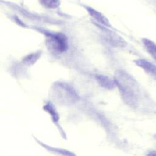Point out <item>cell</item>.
<instances>
[{
  "instance_id": "obj_1",
  "label": "cell",
  "mask_w": 156,
  "mask_h": 156,
  "mask_svg": "<svg viewBox=\"0 0 156 156\" xmlns=\"http://www.w3.org/2000/svg\"><path fill=\"white\" fill-rule=\"evenodd\" d=\"M114 80L123 101L128 105L134 106L137 102V96L133 79L126 73L119 71L116 73Z\"/></svg>"
},
{
  "instance_id": "obj_2",
  "label": "cell",
  "mask_w": 156,
  "mask_h": 156,
  "mask_svg": "<svg viewBox=\"0 0 156 156\" xmlns=\"http://www.w3.org/2000/svg\"><path fill=\"white\" fill-rule=\"evenodd\" d=\"M50 93L53 101L60 104H72L79 99V96L74 88L65 82H55Z\"/></svg>"
},
{
  "instance_id": "obj_3",
  "label": "cell",
  "mask_w": 156,
  "mask_h": 156,
  "mask_svg": "<svg viewBox=\"0 0 156 156\" xmlns=\"http://www.w3.org/2000/svg\"><path fill=\"white\" fill-rule=\"evenodd\" d=\"M46 43L48 49L57 54L65 52L68 48L66 36L60 32L49 33L47 34Z\"/></svg>"
},
{
  "instance_id": "obj_4",
  "label": "cell",
  "mask_w": 156,
  "mask_h": 156,
  "mask_svg": "<svg viewBox=\"0 0 156 156\" xmlns=\"http://www.w3.org/2000/svg\"><path fill=\"white\" fill-rule=\"evenodd\" d=\"M85 8L88 14L96 21L106 27H111L110 21L107 19V18H106V16H105L102 13L89 6H87Z\"/></svg>"
},
{
  "instance_id": "obj_5",
  "label": "cell",
  "mask_w": 156,
  "mask_h": 156,
  "mask_svg": "<svg viewBox=\"0 0 156 156\" xmlns=\"http://www.w3.org/2000/svg\"><path fill=\"white\" fill-rule=\"evenodd\" d=\"M95 79L98 83L103 88L105 89L112 90L116 87L115 81L114 79H112L108 76L102 74H96Z\"/></svg>"
},
{
  "instance_id": "obj_6",
  "label": "cell",
  "mask_w": 156,
  "mask_h": 156,
  "mask_svg": "<svg viewBox=\"0 0 156 156\" xmlns=\"http://www.w3.org/2000/svg\"><path fill=\"white\" fill-rule=\"evenodd\" d=\"M135 63L139 67L143 69L146 73L154 77H156V66L155 65L144 59L136 60H135Z\"/></svg>"
},
{
  "instance_id": "obj_7",
  "label": "cell",
  "mask_w": 156,
  "mask_h": 156,
  "mask_svg": "<svg viewBox=\"0 0 156 156\" xmlns=\"http://www.w3.org/2000/svg\"><path fill=\"white\" fill-rule=\"evenodd\" d=\"M143 43L147 51L155 60H156V44L152 41L147 38H143Z\"/></svg>"
},
{
  "instance_id": "obj_8",
  "label": "cell",
  "mask_w": 156,
  "mask_h": 156,
  "mask_svg": "<svg viewBox=\"0 0 156 156\" xmlns=\"http://www.w3.org/2000/svg\"><path fill=\"white\" fill-rule=\"evenodd\" d=\"M40 55H41L40 51H37L35 52L29 54L23 58V62L28 65H33L40 58Z\"/></svg>"
},
{
  "instance_id": "obj_9",
  "label": "cell",
  "mask_w": 156,
  "mask_h": 156,
  "mask_svg": "<svg viewBox=\"0 0 156 156\" xmlns=\"http://www.w3.org/2000/svg\"><path fill=\"white\" fill-rule=\"evenodd\" d=\"M43 108L46 110L48 113L50 114L53 121L57 122L59 119V115H58L56 110L55 109L54 107L53 106L51 102L47 103L44 107Z\"/></svg>"
},
{
  "instance_id": "obj_10",
  "label": "cell",
  "mask_w": 156,
  "mask_h": 156,
  "mask_svg": "<svg viewBox=\"0 0 156 156\" xmlns=\"http://www.w3.org/2000/svg\"><path fill=\"white\" fill-rule=\"evenodd\" d=\"M39 1L44 7L49 9H56L60 5V0H39Z\"/></svg>"
}]
</instances>
